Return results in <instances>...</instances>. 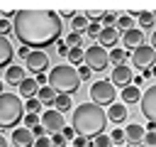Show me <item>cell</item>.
Here are the masks:
<instances>
[{
	"mask_svg": "<svg viewBox=\"0 0 156 147\" xmlns=\"http://www.w3.org/2000/svg\"><path fill=\"white\" fill-rule=\"evenodd\" d=\"M61 17L54 10H20L12 20V32L22 47L32 51H44L61 37Z\"/></svg>",
	"mask_w": 156,
	"mask_h": 147,
	"instance_id": "obj_1",
	"label": "cell"
},
{
	"mask_svg": "<svg viewBox=\"0 0 156 147\" xmlns=\"http://www.w3.org/2000/svg\"><path fill=\"white\" fill-rule=\"evenodd\" d=\"M107 125V113L95 105V103H80L76 110H73V118H71V127L76 135L90 140V137H98L102 135Z\"/></svg>",
	"mask_w": 156,
	"mask_h": 147,
	"instance_id": "obj_2",
	"label": "cell"
},
{
	"mask_svg": "<svg viewBox=\"0 0 156 147\" xmlns=\"http://www.w3.org/2000/svg\"><path fill=\"white\" fill-rule=\"evenodd\" d=\"M46 86H51L54 93H66V96L76 93V91L80 88V78H78L76 66H71V64H58V66H54V69L46 74Z\"/></svg>",
	"mask_w": 156,
	"mask_h": 147,
	"instance_id": "obj_3",
	"label": "cell"
},
{
	"mask_svg": "<svg viewBox=\"0 0 156 147\" xmlns=\"http://www.w3.org/2000/svg\"><path fill=\"white\" fill-rule=\"evenodd\" d=\"M24 118V103L17 93H0V127H15Z\"/></svg>",
	"mask_w": 156,
	"mask_h": 147,
	"instance_id": "obj_4",
	"label": "cell"
},
{
	"mask_svg": "<svg viewBox=\"0 0 156 147\" xmlns=\"http://www.w3.org/2000/svg\"><path fill=\"white\" fill-rule=\"evenodd\" d=\"M115 98H117V91L110 81H95L90 86V103L102 108V105H112Z\"/></svg>",
	"mask_w": 156,
	"mask_h": 147,
	"instance_id": "obj_5",
	"label": "cell"
},
{
	"mask_svg": "<svg viewBox=\"0 0 156 147\" xmlns=\"http://www.w3.org/2000/svg\"><path fill=\"white\" fill-rule=\"evenodd\" d=\"M83 64H85L90 71H102V69H107V64H110L107 49H102L100 44H90V47L83 51Z\"/></svg>",
	"mask_w": 156,
	"mask_h": 147,
	"instance_id": "obj_6",
	"label": "cell"
},
{
	"mask_svg": "<svg viewBox=\"0 0 156 147\" xmlns=\"http://www.w3.org/2000/svg\"><path fill=\"white\" fill-rule=\"evenodd\" d=\"M139 110H141V115L146 118V123H154V125H156V83L149 86V88L141 93V98H139Z\"/></svg>",
	"mask_w": 156,
	"mask_h": 147,
	"instance_id": "obj_7",
	"label": "cell"
},
{
	"mask_svg": "<svg viewBox=\"0 0 156 147\" xmlns=\"http://www.w3.org/2000/svg\"><path fill=\"white\" fill-rule=\"evenodd\" d=\"M154 64H156V51H154L149 44H141V47H136V49L132 51V66H134V69L144 71V69H151Z\"/></svg>",
	"mask_w": 156,
	"mask_h": 147,
	"instance_id": "obj_8",
	"label": "cell"
},
{
	"mask_svg": "<svg viewBox=\"0 0 156 147\" xmlns=\"http://www.w3.org/2000/svg\"><path fill=\"white\" fill-rule=\"evenodd\" d=\"M39 125L44 127V132H49V135H56V132H61L63 130V115L58 113V110H54V108H46L44 113H41V118H39Z\"/></svg>",
	"mask_w": 156,
	"mask_h": 147,
	"instance_id": "obj_9",
	"label": "cell"
},
{
	"mask_svg": "<svg viewBox=\"0 0 156 147\" xmlns=\"http://www.w3.org/2000/svg\"><path fill=\"white\" fill-rule=\"evenodd\" d=\"M24 66H27V71H32L34 76H37V74H44V71L49 69V56H46V51H29V56L24 59Z\"/></svg>",
	"mask_w": 156,
	"mask_h": 147,
	"instance_id": "obj_10",
	"label": "cell"
},
{
	"mask_svg": "<svg viewBox=\"0 0 156 147\" xmlns=\"http://www.w3.org/2000/svg\"><path fill=\"white\" fill-rule=\"evenodd\" d=\"M115 88L119 86V88H127L132 81H134V76H132V69H129V64H119V66H115L112 69V74H110V78H107Z\"/></svg>",
	"mask_w": 156,
	"mask_h": 147,
	"instance_id": "obj_11",
	"label": "cell"
},
{
	"mask_svg": "<svg viewBox=\"0 0 156 147\" xmlns=\"http://www.w3.org/2000/svg\"><path fill=\"white\" fill-rule=\"evenodd\" d=\"M122 44H124V51H134L136 47L144 44V32H141L139 27H132L129 32L122 34Z\"/></svg>",
	"mask_w": 156,
	"mask_h": 147,
	"instance_id": "obj_12",
	"label": "cell"
},
{
	"mask_svg": "<svg viewBox=\"0 0 156 147\" xmlns=\"http://www.w3.org/2000/svg\"><path fill=\"white\" fill-rule=\"evenodd\" d=\"M98 44L102 47V49H112V47H117L119 44V32L115 29V27H102L100 29V34H98Z\"/></svg>",
	"mask_w": 156,
	"mask_h": 147,
	"instance_id": "obj_13",
	"label": "cell"
},
{
	"mask_svg": "<svg viewBox=\"0 0 156 147\" xmlns=\"http://www.w3.org/2000/svg\"><path fill=\"white\" fill-rule=\"evenodd\" d=\"M144 132H146V130H144L139 123H129V125L124 127V137H127V142H129V145H134V147L144 140Z\"/></svg>",
	"mask_w": 156,
	"mask_h": 147,
	"instance_id": "obj_14",
	"label": "cell"
},
{
	"mask_svg": "<svg viewBox=\"0 0 156 147\" xmlns=\"http://www.w3.org/2000/svg\"><path fill=\"white\" fill-rule=\"evenodd\" d=\"M12 142H15V147H32L34 137H32V132L27 127H15L12 130Z\"/></svg>",
	"mask_w": 156,
	"mask_h": 147,
	"instance_id": "obj_15",
	"label": "cell"
},
{
	"mask_svg": "<svg viewBox=\"0 0 156 147\" xmlns=\"http://www.w3.org/2000/svg\"><path fill=\"white\" fill-rule=\"evenodd\" d=\"M12 56H15V49H12L10 39L7 37H0V69H7L10 61H12Z\"/></svg>",
	"mask_w": 156,
	"mask_h": 147,
	"instance_id": "obj_16",
	"label": "cell"
},
{
	"mask_svg": "<svg viewBox=\"0 0 156 147\" xmlns=\"http://www.w3.org/2000/svg\"><path fill=\"white\" fill-rule=\"evenodd\" d=\"M22 78H24V69H22L20 64H10L7 71H5V83H10V86H20Z\"/></svg>",
	"mask_w": 156,
	"mask_h": 147,
	"instance_id": "obj_17",
	"label": "cell"
},
{
	"mask_svg": "<svg viewBox=\"0 0 156 147\" xmlns=\"http://www.w3.org/2000/svg\"><path fill=\"white\" fill-rule=\"evenodd\" d=\"M17 88H20V96H22V98H37V91H39L37 81H34V78H27V76L22 78V83H20Z\"/></svg>",
	"mask_w": 156,
	"mask_h": 147,
	"instance_id": "obj_18",
	"label": "cell"
},
{
	"mask_svg": "<svg viewBox=\"0 0 156 147\" xmlns=\"http://www.w3.org/2000/svg\"><path fill=\"white\" fill-rule=\"evenodd\" d=\"M107 120H112V123H124V120H127V105H124V103H112L110 110H107Z\"/></svg>",
	"mask_w": 156,
	"mask_h": 147,
	"instance_id": "obj_19",
	"label": "cell"
},
{
	"mask_svg": "<svg viewBox=\"0 0 156 147\" xmlns=\"http://www.w3.org/2000/svg\"><path fill=\"white\" fill-rule=\"evenodd\" d=\"M51 105H54V110H58V113L63 115V113H68V110L73 108V100H71V96H66V93H56Z\"/></svg>",
	"mask_w": 156,
	"mask_h": 147,
	"instance_id": "obj_20",
	"label": "cell"
},
{
	"mask_svg": "<svg viewBox=\"0 0 156 147\" xmlns=\"http://www.w3.org/2000/svg\"><path fill=\"white\" fill-rule=\"evenodd\" d=\"M132 20L134 17H139V29H151L154 27V15L151 12H146V10H141V12H136V10H132V12H127Z\"/></svg>",
	"mask_w": 156,
	"mask_h": 147,
	"instance_id": "obj_21",
	"label": "cell"
},
{
	"mask_svg": "<svg viewBox=\"0 0 156 147\" xmlns=\"http://www.w3.org/2000/svg\"><path fill=\"white\" fill-rule=\"evenodd\" d=\"M139 98H141V93H139V88L134 83H129L127 88H122V103L124 105L127 103H139Z\"/></svg>",
	"mask_w": 156,
	"mask_h": 147,
	"instance_id": "obj_22",
	"label": "cell"
},
{
	"mask_svg": "<svg viewBox=\"0 0 156 147\" xmlns=\"http://www.w3.org/2000/svg\"><path fill=\"white\" fill-rule=\"evenodd\" d=\"M54 96H56V93H54L51 86H41V88L37 91V100H39L41 105H51V103H54Z\"/></svg>",
	"mask_w": 156,
	"mask_h": 147,
	"instance_id": "obj_23",
	"label": "cell"
},
{
	"mask_svg": "<svg viewBox=\"0 0 156 147\" xmlns=\"http://www.w3.org/2000/svg\"><path fill=\"white\" fill-rule=\"evenodd\" d=\"M132 27H134V20H132L129 15H117V22H115V29H117V32L124 34V32H129Z\"/></svg>",
	"mask_w": 156,
	"mask_h": 147,
	"instance_id": "obj_24",
	"label": "cell"
},
{
	"mask_svg": "<svg viewBox=\"0 0 156 147\" xmlns=\"http://www.w3.org/2000/svg\"><path fill=\"white\" fill-rule=\"evenodd\" d=\"M71 29L73 32H78V34H83L85 29H88V20H85V15L80 12V15H76L73 20H71Z\"/></svg>",
	"mask_w": 156,
	"mask_h": 147,
	"instance_id": "obj_25",
	"label": "cell"
},
{
	"mask_svg": "<svg viewBox=\"0 0 156 147\" xmlns=\"http://www.w3.org/2000/svg\"><path fill=\"white\" fill-rule=\"evenodd\" d=\"M66 59L71 61V66H80V64H83V49H80V47H71Z\"/></svg>",
	"mask_w": 156,
	"mask_h": 147,
	"instance_id": "obj_26",
	"label": "cell"
},
{
	"mask_svg": "<svg viewBox=\"0 0 156 147\" xmlns=\"http://www.w3.org/2000/svg\"><path fill=\"white\" fill-rule=\"evenodd\" d=\"M107 56H110V61H112V64H117V66H119V64H124L127 51H124V49H119V47H112V49L107 51Z\"/></svg>",
	"mask_w": 156,
	"mask_h": 147,
	"instance_id": "obj_27",
	"label": "cell"
},
{
	"mask_svg": "<svg viewBox=\"0 0 156 147\" xmlns=\"http://www.w3.org/2000/svg\"><path fill=\"white\" fill-rule=\"evenodd\" d=\"M90 147H112V140H110V135H98V137H93Z\"/></svg>",
	"mask_w": 156,
	"mask_h": 147,
	"instance_id": "obj_28",
	"label": "cell"
},
{
	"mask_svg": "<svg viewBox=\"0 0 156 147\" xmlns=\"http://www.w3.org/2000/svg\"><path fill=\"white\" fill-rule=\"evenodd\" d=\"M80 42H83V34H78V32H71L68 37H66V47L71 49V47H80Z\"/></svg>",
	"mask_w": 156,
	"mask_h": 147,
	"instance_id": "obj_29",
	"label": "cell"
},
{
	"mask_svg": "<svg viewBox=\"0 0 156 147\" xmlns=\"http://www.w3.org/2000/svg\"><path fill=\"white\" fill-rule=\"evenodd\" d=\"M24 110H27V113H37V115H39V110H41V103H39L37 98H27V103H24Z\"/></svg>",
	"mask_w": 156,
	"mask_h": 147,
	"instance_id": "obj_30",
	"label": "cell"
},
{
	"mask_svg": "<svg viewBox=\"0 0 156 147\" xmlns=\"http://www.w3.org/2000/svg\"><path fill=\"white\" fill-rule=\"evenodd\" d=\"M22 120H24V127H27V130H32V127L39 125V115H37V113H27Z\"/></svg>",
	"mask_w": 156,
	"mask_h": 147,
	"instance_id": "obj_31",
	"label": "cell"
},
{
	"mask_svg": "<svg viewBox=\"0 0 156 147\" xmlns=\"http://www.w3.org/2000/svg\"><path fill=\"white\" fill-rule=\"evenodd\" d=\"M110 140H112V142H117V145H124V142H127V137H124V130L115 127V130L110 132Z\"/></svg>",
	"mask_w": 156,
	"mask_h": 147,
	"instance_id": "obj_32",
	"label": "cell"
},
{
	"mask_svg": "<svg viewBox=\"0 0 156 147\" xmlns=\"http://www.w3.org/2000/svg\"><path fill=\"white\" fill-rule=\"evenodd\" d=\"M100 22H88V29H85V34L88 37H93V39H98V34H100Z\"/></svg>",
	"mask_w": 156,
	"mask_h": 147,
	"instance_id": "obj_33",
	"label": "cell"
},
{
	"mask_svg": "<svg viewBox=\"0 0 156 147\" xmlns=\"http://www.w3.org/2000/svg\"><path fill=\"white\" fill-rule=\"evenodd\" d=\"M49 140H51V147H68V142H66V137H63L61 132H56V135H51Z\"/></svg>",
	"mask_w": 156,
	"mask_h": 147,
	"instance_id": "obj_34",
	"label": "cell"
},
{
	"mask_svg": "<svg viewBox=\"0 0 156 147\" xmlns=\"http://www.w3.org/2000/svg\"><path fill=\"white\" fill-rule=\"evenodd\" d=\"M83 15H85L88 22H100V20H102V12H100V10H88V12H83Z\"/></svg>",
	"mask_w": 156,
	"mask_h": 147,
	"instance_id": "obj_35",
	"label": "cell"
},
{
	"mask_svg": "<svg viewBox=\"0 0 156 147\" xmlns=\"http://www.w3.org/2000/svg\"><path fill=\"white\" fill-rule=\"evenodd\" d=\"M102 22H105V27H115V22H117V12H102Z\"/></svg>",
	"mask_w": 156,
	"mask_h": 147,
	"instance_id": "obj_36",
	"label": "cell"
},
{
	"mask_svg": "<svg viewBox=\"0 0 156 147\" xmlns=\"http://www.w3.org/2000/svg\"><path fill=\"white\" fill-rule=\"evenodd\" d=\"M7 32H12V22L0 17V37H7Z\"/></svg>",
	"mask_w": 156,
	"mask_h": 147,
	"instance_id": "obj_37",
	"label": "cell"
},
{
	"mask_svg": "<svg viewBox=\"0 0 156 147\" xmlns=\"http://www.w3.org/2000/svg\"><path fill=\"white\" fill-rule=\"evenodd\" d=\"M76 71H78V78H80V81H88V78H90V74H93V71H90V69H88L85 64H80V66H78Z\"/></svg>",
	"mask_w": 156,
	"mask_h": 147,
	"instance_id": "obj_38",
	"label": "cell"
},
{
	"mask_svg": "<svg viewBox=\"0 0 156 147\" xmlns=\"http://www.w3.org/2000/svg\"><path fill=\"white\" fill-rule=\"evenodd\" d=\"M146 147H156V132H144V140H141Z\"/></svg>",
	"mask_w": 156,
	"mask_h": 147,
	"instance_id": "obj_39",
	"label": "cell"
},
{
	"mask_svg": "<svg viewBox=\"0 0 156 147\" xmlns=\"http://www.w3.org/2000/svg\"><path fill=\"white\" fill-rule=\"evenodd\" d=\"M71 142H73L71 147H90V140H85V137H80V135H76Z\"/></svg>",
	"mask_w": 156,
	"mask_h": 147,
	"instance_id": "obj_40",
	"label": "cell"
},
{
	"mask_svg": "<svg viewBox=\"0 0 156 147\" xmlns=\"http://www.w3.org/2000/svg\"><path fill=\"white\" fill-rule=\"evenodd\" d=\"M32 147H51V140H49L46 135H41V137H37V140H34V145H32Z\"/></svg>",
	"mask_w": 156,
	"mask_h": 147,
	"instance_id": "obj_41",
	"label": "cell"
},
{
	"mask_svg": "<svg viewBox=\"0 0 156 147\" xmlns=\"http://www.w3.org/2000/svg\"><path fill=\"white\" fill-rule=\"evenodd\" d=\"M61 135H63V137H66V142H68V140H73V137H76V132H73V127H71V125H63V130H61Z\"/></svg>",
	"mask_w": 156,
	"mask_h": 147,
	"instance_id": "obj_42",
	"label": "cell"
},
{
	"mask_svg": "<svg viewBox=\"0 0 156 147\" xmlns=\"http://www.w3.org/2000/svg\"><path fill=\"white\" fill-rule=\"evenodd\" d=\"M56 49H58V56H68V47H66V42L56 44Z\"/></svg>",
	"mask_w": 156,
	"mask_h": 147,
	"instance_id": "obj_43",
	"label": "cell"
},
{
	"mask_svg": "<svg viewBox=\"0 0 156 147\" xmlns=\"http://www.w3.org/2000/svg\"><path fill=\"white\" fill-rule=\"evenodd\" d=\"M29 132H32V137L37 140V137H41V135H44V127H41V125H37V127H32Z\"/></svg>",
	"mask_w": 156,
	"mask_h": 147,
	"instance_id": "obj_44",
	"label": "cell"
},
{
	"mask_svg": "<svg viewBox=\"0 0 156 147\" xmlns=\"http://www.w3.org/2000/svg\"><path fill=\"white\" fill-rule=\"evenodd\" d=\"M76 15H78V12H73V10H61V12H58V17H68V20H73Z\"/></svg>",
	"mask_w": 156,
	"mask_h": 147,
	"instance_id": "obj_45",
	"label": "cell"
},
{
	"mask_svg": "<svg viewBox=\"0 0 156 147\" xmlns=\"http://www.w3.org/2000/svg\"><path fill=\"white\" fill-rule=\"evenodd\" d=\"M34 81H37V86H39V88H41V86H46V74H37V78H34Z\"/></svg>",
	"mask_w": 156,
	"mask_h": 147,
	"instance_id": "obj_46",
	"label": "cell"
},
{
	"mask_svg": "<svg viewBox=\"0 0 156 147\" xmlns=\"http://www.w3.org/2000/svg\"><path fill=\"white\" fill-rule=\"evenodd\" d=\"M29 51H32V49H27V47H20V49H17L20 59H27V56H29Z\"/></svg>",
	"mask_w": 156,
	"mask_h": 147,
	"instance_id": "obj_47",
	"label": "cell"
},
{
	"mask_svg": "<svg viewBox=\"0 0 156 147\" xmlns=\"http://www.w3.org/2000/svg\"><path fill=\"white\" fill-rule=\"evenodd\" d=\"M149 47H151V49H154V51H156V29H154V32H151V44H149Z\"/></svg>",
	"mask_w": 156,
	"mask_h": 147,
	"instance_id": "obj_48",
	"label": "cell"
},
{
	"mask_svg": "<svg viewBox=\"0 0 156 147\" xmlns=\"http://www.w3.org/2000/svg\"><path fill=\"white\" fill-rule=\"evenodd\" d=\"M141 78H144V81L151 78V69H144V71H141Z\"/></svg>",
	"mask_w": 156,
	"mask_h": 147,
	"instance_id": "obj_49",
	"label": "cell"
},
{
	"mask_svg": "<svg viewBox=\"0 0 156 147\" xmlns=\"http://www.w3.org/2000/svg\"><path fill=\"white\" fill-rule=\"evenodd\" d=\"M0 147H7V140H5L2 135H0Z\"/></svg>",
	"mask_w": 156,
	"mask_h": 147,
	"instance_id": "obj_50",
	"label": "cell"
},
{
	"mask_svg": "<svg viewBox=\"0 0 156 147\" xmlns=\"http://www.w3.org/2000/svg\"><path fill=\"white\" fill-rule=\"evenodd\" d=\"M151 76H156V66H151Z\"/></svg>",
	"mask_w": 156,
	"mask_h": 147,
	"instance_id": "obj_51",
	"label": "cell"
},
{
	"mask_svg": "<svg viewBox=\"0 0 156 147\" xmlns=\"http://www.w3.org/2000/svg\"><path fill=\"white\" fill-rule=\"evenodd\" d=\"M136 147H146V145H144V142H139V145H136Z\"/></svg>",
	"mask_w": 156,
	"mask_h": 147,
	"instance_id": "obj_52",
	"label": "cell"
},
{
	"mask_svg": "<svg viewBox=\"0 0 156 147\" xmlns=\"http://www.w3.org/2000/svg\"><path fill=\"white\" fill-rule=\"evenodd\" d=\"M0 93H2V81H0Z\"/></svg>",
	"mask_w": 156,
	"mask_h": 147,
	"instance_id": "obj_53",
	"label": "cell"
},
{
	"mask_svg": "<svg viewBox=\"0 0 156 147\" xmlns=\"http://www.w3.org/2000/svg\"><path fill=\"white\" fill-rule=\"evenodd\" d=\"M151 15H154V20H156V12H151Z\"/></svg>",
	"mask_w": 156,
	"mask_h": 147,
	"instance_id": "obj_54",
	"label": "cell"
},
{
	"mask_svg": "<svg viewBox=\"0 0 156 147\" xmlns=\"http://www.w3.org/2000/svg\"><path fill=\"white\" fill-rule=\"evenodd\" d=\"M117 147H127V145H117Z\"/></svg>",
	"mask_w": 156,
	"mask_h": 147,
	"instance_id": "obj_55",
	"label": "cell"
}]
</instances>
